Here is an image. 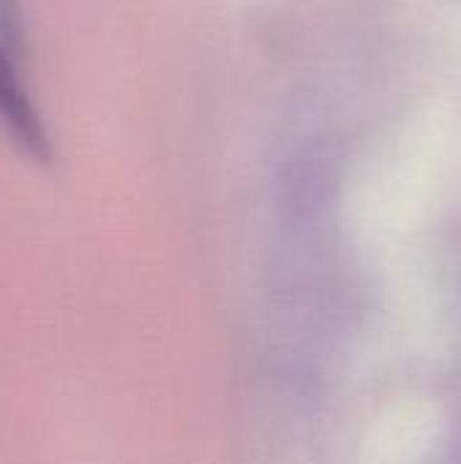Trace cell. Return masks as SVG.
<instances>
[{
    "mask_svg": "<svg viewBox=\"0 0 461 464\" xmlns=\"http://www.w3.org/2000/svg\"><path fill=\"white\" fill-rule=\"evenodd\" d=\"M0 128L27 152L46 150V130L30 90L19 0H0Z\"/></svg>",
    "mask_w": 461,
    "mask_h": 464,
    "instance_id": "1",
    "label": "cell"
}]
</instances>
